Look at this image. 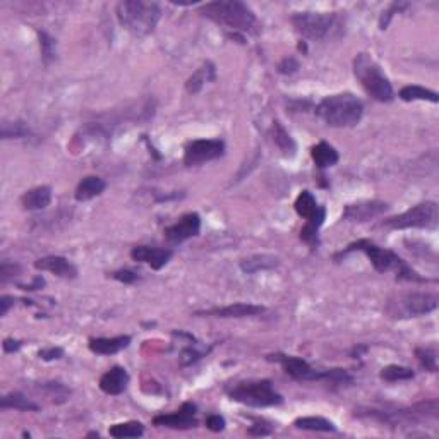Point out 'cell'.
<instances>
[{
    "label": "cell",
    "instance_id": "cell-1",
    "mask_svg": "<svg viewBox=\"0 0 439 439\" xmlns=\"http://www.w3.org/2000/svg\"><path fill=\"white\" fill-rule=\"evenodd\" d=\"M354 251H362L367 258H369L371 265L374 266L378 273H389L393 271L396 275V280H405V281H419V283H424V281H429L427 278H422L419 276L410 266L407 265L396 253L393 251L385 249V247L376 246L374 242L367 239H360L355 240V242L348 244L347 249H343L338 256H347V254L354 253Z\"/></svg>",
    "mask_w": 439,
    "mask_h": 439
},
{
    "label": "cell",
    "instance_id": "cell-2",
    "mask_svg": "<svg viewBox=\"0 0 439 439\" xmlns=\"http://www.w3.org/2000/svg\"><path fill=\"white\" fill-rule=\"evenodd\" d=\"M200 14L221 26H227L234 33H253L258 20L247 3L240 0H216L202 3Z\"/></svg>",
    "mask_w": 439,
    "mask_h": 439
},
{
    "label": "cell",
    "instance_id": "cell-3",
    "mask_svg": "<svg viewBox=\"0 0 439 439\" xmlns=\"http://www.w3.org/2000/svg\"><path fill=\"white\" fill-rule=\"evenodd\" d=\"M316 115L329 127H354L362 119L364 103L352 93H340L321 100L316 107Z\"/></svg>",
    "mask_w": 439,
    "mask_h": 439
},
{
    "label": "cell",
    "instance_id": "cell-4",
    "mask_svg": "<svg viewBox=\"0 0 439 439\" xmlns=\"http://www.w3.org/2000/svg\"><path fill=\"white\" fill-rule=\"evenodd\" d=\"M117 20L134 36H148L161 20V7L156 2L124 0L117 3Z\"/></svg>",
    "mask_w": 439,
    "mask_h": 439
},
{
    "label": "cell",
    "instance_id": "cell-5",
    "mask_svg": "<svg viewBox=\"0 0 439 439\" xmlns=\"http://www.w3.org/2000/svg\"><path fill=\"white\" fill-rule=\"evenodd\" d=\"M354 74L364 91L373 100L381 101V103H389L395 98V91L388 77L382 73L381 66L371 55L359 54L354 59Z\"/></svg>",
    "mask_w": 439,
    "mask_h": 439
},
{
    "label": "cell",
    "instance_id": "cell-6",
    "mask_svg": "<svg viewBox=\"0 0 439 439\" xmlns=\"http://www.w3.org/2000/svg\"><path fill=\"white\" fill-rule=\"evenodd\" d=\"M228 396L237 403L256 408L276 407L283 403V396L273 388V382L268 380L239 382L234 388L228 389Z\"/></svg>",
    "mask_w": 439,
    "mask_h": 439
},
{
    "label": "cell",
    "instance_id": "cell-7",
    "mask_svg": "<svg viewBox=\"0 0 439 439\" xmlns=\"http://www.w3.org/2000/svg\"><path fill=\"white\" fill-rule=\"evenodd\" d=\"M294 208L300 218L306 220V225L300 228V240H304L307 246L314 249V247L320 246V234L318 232L326 220L325 206L318 204L316 198L311 191H302L295 200Z\"/></svg>",
    "mask_w": 439,
    "mask_h": 439
},
{
    "label": "cell",
    "instance_id": "cell-8",
    "mask_svg": "<svg viewBox=\"0 0 439 439\" xmlns=\"http://www.w3.org/2000/svg\"><path fill=\"white\" fill-rule=\"evenodd\" d=\"M295 31L304 40H328L340 29V20L333 13H297L292 16Z\"/></svg>",
    "mask_w": 439,
    "mask_h": 439
},
{
    "label": "cell",
    "instance_id": "cell-9",
    "mask_svg": "<svg viewBox=\"0 0 439 439\" xmlns=\"http://www.w3.org/2000/svg\"><path fill=\"white\" fill-rule=\"evenodd\" d=\"M439 223L438 202L426 201L412 206L401 215L392 216L382 221V227L392 230H403V228H436Z\"/></svg>",
    "mask_w": 439,
    "mask_h": 439
},
{
    "label": "cell",
    "instance_id": "cell-10",
    "mask_svg": "<svg viewBox=\"0 0 439 439\" xmlns=\"http://www.w3.org/2000/svg\"><path fill=\"white\" fill-rule=\"evenodd\" d=\"M438 295L429 292H410L392 304L389 313L395 318H419L438 309Z\"/></svg>",
    "mask_w": 439,
    "mask_h": 439
},
{
    "label": "cell",
    "instance_id": "cell-11",
    "mask_svg": "<svg viewBox=\"0 0 439 439\" xmlns=\"http://www.w3.org/2000/svg\"><path fill=\"white\" fill-rule=\"evenodd\" d=\"M268 360L278 362L285 373L295 381H328V371H318L307 360L295 357V355L273 354L268 355Z\"/></svg>",
    "mask_w": 439,
    "mask_h": 439
},
{
    "label": "cell",
    "instance_id": "cell-12",
    "mask_svg": "<svg viewBox=\"0 0 439 439\" xmlns=\"http://www.w3.org/2000/svg\"><path fill=\"white\" fill-rule=\"evenodd\" d=\"M225 155V142L221 140H196L191 141L184 149V165L198 167L208 161L221 158Z\"/></svg>",
    "mask_w": 439,
    "mask_h": 439
},
{
    "label": "cell",
    "instance_id": "cell-13",
    "mask_svg": "<svg viewBox=\"0 0 439 439\" xmlns=\"http://www.w3.org/2000/svg\"><path fill=\"white\" fill-rule=\"evenodd\" d=\"M201 232V216L198 213H186L174 225L163 230V237L172 244H182L186 240L198 237Z\"/></svg>",
    "mask_w": 439,
    "mask_h": 439
},
{
    "label": "cell",
    "instance_id": "cell-14",
    "mask_svg": "<svg viewBox=\"0 0 439 439\" xmlns=\"http://www.w3.org/2000/svg\"><path fill=\"white\" fill-rule=\"evenodd\" d=\"M153 424L160 427H168V429H194L198 426L196 419V405L187 401L180 407V410L172 412V414H161L153 419Z\"/></svg>",
    "mask_w": 439,
    "mask_h": 439
},
{
    "label": "cell",
    "instance_id": "cell-15",
    "mask_svg": "<svg viewBox=\"0 0 439 439\" xmlns=\"http://www.w3.org/2000/svg\"><path fill=\"white\" fill-rule=\"evenodd\" d=\"M386 209H388V204L385 201H359L345 206L341 218L345 221H352V223H362V221H369L376 218V216H381Z\"/></svg>",
    "mask_w": 439,
    "mask_h": 439
},
{
    "label": "cell",
    "instance_id": "cell-16",
    "mask_svg": "<svg viewBox=\"0 0 439 439\" xmlns=\"http://www.w3.org/2000/svg\"><path fill=\"white\" fill-rule=\"evenodd\" d=\"M174 253L172 249H161V247H149V246H136L131 251V258L137 262H144V265L151 266L153 269L165 268L168 261L172 260Z\"/></svg>",
    "mask_w": 439,
    "mask_h": 439
},
{
    "label": "cell",
    "instance_id": "cell-17",
    "mask_svg": "<svg viewBox=\"0 0 439 439\" xmlns=\"http://www.w3.org/2000/svg\"><path fill=\"white\" fill-rule=\"evenodd\" d=\"M35 268L40 269V271L54 273L55 276H60V278H67V280H74V278H77V275H80L76 266L64 256L40 258V260L35 261Z\"/></svg>",
    "mask_w": 439,
    "mask_h": 439
},
{
    "label": "cell",
    "instance_id": "cell-18",
    "mask_svg": "<svg viewBox=\"0 0 439 439\" xmlns=\"http://www.w3.org/2000/svg\"><path fill=\"white\" fill-rule=\"evenodd\" d=\"M265 313V307L256 306V304H230L225 307H215V309L200 311L196 316H215V318H249L258 316V314Z\"/></svg>",
    "mask_w": 439,
    "mask_h": 439
},
{
    "label": "cell",
    "instance_id": "cell-19",
    "mask_svg": "<svg viewBox=\"0 0 439 439\" xmlns=\"http://www.w3.org/2000/svg\"><path fill=\"white\" fill-rule=\"evenodd\" d=\"M131 378L124 367L115 366L112 369H108L103 376L100 378V389L107 395H120L127 389Z\"/></svg>",
    "mask_w": 439,
    "mask_h": 439
},
{
    "label": "cell",
    "instance_id": "cell-20",
    "mask_svg": "<svg viewBox=\"0 0 439 439\" xmlns=\"http://www.w3.org/2000/svg\"><path fill=\"white\" fill-rule=\"evenodd\" d=\"M131 336L129 335H120L114 336V338H91L89 340L88 347L93 354L98 355H114L119 352L126 350L131 345Z\"/></svg>",
    "mask_w": 439,
    "mask_h": 439
},
{
    "label": "cell",
    "instance_id": "cell-21",
    "mask_svg": "<svg viewBox=\"0 0 439 439\" xmlns=\"http://www.w3.org/2000/svg\"><path fill=\"white\" fill-rule=\"evenodd\" d=\"M52 202V187L50 186H38L33 189L26 191L21 196L22 208L28 211H38L45 209Z\"/></svg>",
    "mask_w": 439,
    "mask_h": 439
},
{
    "label": "cell",
    "instance_id": "cell-22",
    "mask_svg": "<svg viewBox=\"0 0 439 439\" xmlns=\"http://www.w3.org/2000/svg\"><path fill=\"white\" fill-rule=\"evenodd\" d=\"M107 189V182H105L101 177H96V175H89V177H84L77 184L76 193H74V198L76 201L84 202V201H91L95 198L101 196Z\"/></svg>",
    "mask_w": 439,
    "mask_h": 439
},
{
    "label": "cell",
    "instance_id": "cell-23",
    "mask_svg": "<svg viewBox=\"0 0 439 439\" xmlns=\"http://www.w3.org/2000/svg\"><path fill=\"white\" fill-rule=\"evenodd\" d=\"M216 80V67L213 62H204L193 76L186 82V89L189 95H196L204 88L206 82H211Z\"/></svg>",
    "mask_w": 439,
    "mask_h": 439
},
{
    "label": "cell",
    "instance_id": "cell-24",
    "mask_svg": "<svg viewBox=\"0 0 439 439\" xmlns=\"http://www.w3.org/2000/svg\"><path fill=\"white\" fill-rule=\"evenodd\" d=\"M280 265V260L276 256H269V254H256V256L246 258L240 261V269L247 275L260 271H268V269H275Z\"/></svg>",
    "mask_w": 439,
    "mask_h": 439
},
{
    "label": "cell",
    "instance_id": "cell-25",
    "mask_svg": "<svg viewBox=\"0 0 439 439\" xmlns=\"http://www.w3.org/2000/svg\"><path fill=\"white\" fill-rule=\"evenodd\" d=\"M311 156H313L316 167L321 168V170L333 167V165L338 163L340 160L338 151H336L332 144H328V142L325 141L318 142V144H314L313 148H311Z\"/></svg>",
    "mask_w": 439,
    "mask_h": 439
},
{
    "label": "cell",
    "instance_id": "cell-26",
    "mask_svg": "<svg viewBox=\"0 0 439 439\" xmlns=\"http://www.w3.org/2000/svg\"><path fill=\"white\" fill-rule=\"evenodd\" d=\"M0 408L2 410H20V412H36L40 410V405L31 401L26 395H22L20 392H13V393H7V395L2 396L0 400Z\"/></svg>",
    "mask_w": 439,
    "mask_h": 439
},
{
    "label": "cell",
    "instance_id": "cell-27",
    "mask_svg": "<svg viewBox=\"0 0 439 439\" xmlns=\"http://www.w3.org/2000/svg\"><path fill=\"white\" fill-rule=\"evenodd\" d=\"M294 426L302 431H314V433H335L336 427L332 420L325 417H299Z\"/></svg>",
    "mask_w": 439,
    "mask_h": 439
},
{
    "label": "cell",
    "instance_id": "cell-28",
    "mask_svg": "<svg viewBox=\"0 0 439 439\" xmlns=\"http://www.w3.org/2000/svg\"><path fill=\"white\" fill-rule=\"evenodd\" d=\"M399 96L403 101H431V103H438V93L433 91V89H427L422 88V86L417 84H410V86H405V88L400 89Z\"/></svg>",
    "mask_w": 439,
    "mask_h": 439
},
{
    "label": "cell",
    "instance_id": "cell-29",
    "mask_svg": "<svg viewBox=\"0 0 439 439\" xmlns=\"http://www.w3.org/2000/svg\"><path fill=\"white\" fill-rule=\"evenodd\" d=\"M108 434L115 439H126V438H140L144 434V426L137 420H131V422H120L114 424L108 429Z\"/></svg>",
    "mask_w": 439,
    "mask_h": 439
},
{
    "label": "cell",
    "instance_id": "cell-30",
    "mask_svg": "<svg viewBox=\"0 0 439 439\" xmlns=\"http://www.w3.org/2000/svg\"><path fill=\"white\" fill-rule=\"evenodd\" d=\"M273 141H275V144L278 146V148L287 156L288 155H290V156L295 155V149H297V146H295V141L292 140L290 134H288L287 131H285V127L281 126L278 120H276L275 126H273Z\"/></svg>",
    "mask_w": 439,
    "mask_h": 439
},
{
    "label": "cell",
    "instance_id": "cell-31",
    "mask_svg": "<svg viewBox=\"0 0 439 439\" xmlns=\"http://www.w3.org/2000/svg\"><path fill=\"white\" fill-rule=\"evenodd\" d=\"M380 376H381V380H385L388 382H395V381L414 380L415 373L410 369V367H403V366H396V364H392V366L382 367Z\"/></svg>",
    "mask_w": 439,
    "mask_h": 439
},
{
    "label": "cell",
    "instance_id": "cell-32",
    "mask_svg": "<svg viewBox=\"0 0 439 439\" xmlns=\"http://www.w3.org/2000/svg\"><path fill=\"white\" fill-rule=\"evenodd\" d=\"M38 40H40V50H41V59L43 62L52 64L57 57V43L55 40L48 35L47 31H38Z\"/></svg>",
    "mask_w": 439,
    "mask_h": 439
},
{
    "label": "cell",
    "instance_id": "cell-33",
    "mask_svg": "<svg viewBox=\"0 0 439 439\" xmlns=\"http://www.w3.org/2000/svg\"><path fill=\"white\" fill-rule=\"evenodd\" d=\"M420 366L429 373H436L438 371V352L434 348H417L415 350Z\"/></svg>",
    "mask_w": 439,
    "mask_h": 439
},
{
    "label": "cell",
    "instance_id": "cell-34",
    "mask_svg": "<svg viewBox=\"0 0 439 439\" xmlns=\"http://www.w3.org/2000/svg\"><path fill=\"white\" fill-rule=\"evenodd\" d=\"M29 133L28 126L21 120L16 122H3L2 124V140H13V137H24Z\"/></svg>",
    "mask_w": 439,
    "mask_h": 439
},
{
    "label": "cell",
    "instance_id": "cell-35",
    "mask_svg": "<svg viewBox=\"0 0 439 439\" xmlns=\"http://www.w3.org/2000/svg\"><path fill=\"white\" fill-rule=\"evenodd\" d=\"M204 354H208V350H198L196 347H187L184 348L182 354H180V366H191V364L198 362V360L204 357Z\"/></svg>",
    "mask_w": 439,
    "mask_h": 439
},
{
    "label": "cell",
    "instance_id": "cell-36",
    "mask_svg": "<svg viewBox=\"0 0 439 439\" xmlns=\"http://www.w3.org/2000/svg\"><path fill=\"white\" fill-rule=\"evenodd\" d=\"M20 273H21L20 265H14V262H2V266H0V281H2V283H7V280L14 278V276H17Z\"/></svg>",
    "mask_w": 439,
    "mask_h": 439
},
{
    "label": "cell",
    "instance_id": "cell-37",
    "mask_svg": "<svg viewBox=\"0 0 439 439\" xmlns=\"http://www.w3.org/2000/svg\"><path fill=\"white\" fill-rule=\"evenodd\" d=\"M112 278H115L117 281H122V283L131 285V283H136L140 280V275L133 269H119V271L112 273Z\"/></svg>",
    "mask_w": 439,
    "mask_h": 439
},
{
    "label": "cell",
    "instance_id": "cell-38",
    "mask_svg": "<svg viewBox=\"0 0 439 439\" xmlns=\"http://www.w3.org/2000/svg\"><path fill=\"white\" fill-rule=\"evenodd\" d=\"M297 69H299V62H297V59H294V57H285L278 64V70L281 74H285V76H290V74L297 73Z\"/></svg>",
    "mask_w": 439,
    "mask_h": 439
},
{
    "label": "cell",
    "instance_id": "cell-39",
    "mask_svg": "<svg viewBox=\"0 0 439 439\" xmlns=\"http://www.w3.org/2000/svg\"><path fill=\"white\" fill-rule=\"evenodd\" d=\"M225 419L221 417V415L218 414H211L206 417V427H208L209 431H213V433H221V431L225 429Z\"/></svg>",
    "mask_w": 439,
    "mask_h": 439
},
{
    "label": "cell",
    "instance_id": "cell-40",
    "mask_svg": "<svg viewBox=\"0 0 439 439\" xmlns=\"http://www.w3.org/2000/svg\"><path fill=\"white\" fill-rule=\"evenodd\" d=\"M38 357L47 360V362H50V360H59L64 357V348H60V347L43 348V350L38 352Z\"/></svg>",
    "mask_w": 439,
    "mask_h": 439
},
{
    "label": "cell",
    "instance_id": "cell-41",
    "mask_svg": "<svg viewBox=\"0 0 439 439\" xmlns=\"http://www.w3.org/2000/svg\"><path fill=\"white\" fill-rule=\"evenodd\" d=\"M21 341L20 340H14V338H6L2 343V348L6 354H14V352H17L21 348Z\"/></svg>",
    "mask_w": 439,
    "mask_h": 439
},
{
    "label": "cell",
    "instance_id": "cell-42",
    "mask_svg": "<svg viewBox=\"0 0 439 439\" xmlns=\"http://www.w3.org/2000/svg\"><path fill=\"white\" fill-rule=\"evenodd\" d=\"M13 306H14V297H10V295H2V297H0V316L2 318L6 316Z\"/></svg>",
    "mask_w": 439,
    "mask_h": 439
},
{
    "label": "cell",
    "instance_id": "cell-43",
    "mask_svg": "<svg viewBox=\"0 0 439 439\" xmlns=\"http://www.w3.org/2000/svg\"><path fill=\"white\" fill-rule=\"evenodd\" d=\"M45 285V280H43V276H36L35 280L31 281V283L29 285H20V288L21 290H26V292H35V290H38V288H41Z\"/></svg>",
    "mask_w": 439,
    "mask_h": 439
},
{
    "label": "cell",
    "instance_id": "cell-44",
    "mask_svg": "<svg viewBox=\"0 0 439 439\" xmlns=\"http://www.w3.org/2000/svg\"><path fill=\"white\" fill-rule=\"evenodd\" d=\"M249 434L251 436H268V434H271V429H265V426L256 424V426L251 427Z\"/></svg>",
    "mask_w": 439,
    "mask_h": 439
}]
</instances>
